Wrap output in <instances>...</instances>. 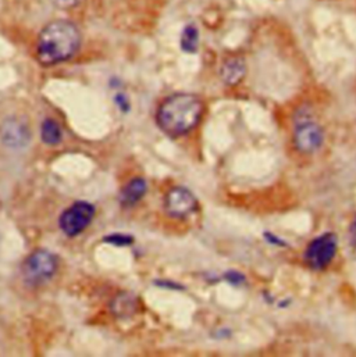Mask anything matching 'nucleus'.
<instances>
[{"mask_svg": "<svg viewBox=\"0 0 356 357\" xmlns=\"http://www.w3.org/2000/svg\"><path fill=\"white\" fill-rule=\"evenodd\" d=\"M199 43V31L193 24H188L181 33V49L186 53H195Z\"/></svg>", "mask_w": 356, "mask_h": 357, "instance_id": "obj_13", "label": "nucleus"}, {"mask_svg": "<svg viewBox=\"0 0 356 357\" xmlns=\"http://www.w3.org/2000/svg\"><path fill=\"white\" fill-rule=\"evenodd\" d=\"M294 138L298 151L304 153H312L318 151L323 145L325 139L322 128L309 119H302L297 124Z\"/></svg>", "mask_w": 356, "mask_h": 357, "instance_id": "obj_8", "label": "nucleus"}, {"mask_svg": "<svg viewBox=\"0 0 356 357\" xmlns=\"http://www.w3.org/2000/svg\"><path fill=\"white\" fill-rule=\"evenodd\" d=\"M148 185L147 181L141 177H135L131 179L120 192V204L123 207H133L137 203H140L144 196L147 195Z\"/></svg>", "mask_w": 356, "mask_h": 357, "instance_id": "obj_9", "label": "nucleus"}, {"mask_svg": "<svg viewBox=\"0 0 356 357\" xmlns=\"http://www.w3.org/2000/svg\"><path fill=\"white\" fill-rule=\"evenodd\" d=\"M103 242L112 245V246H119V248H126L131 246L134 243V236L123 232H113L107 236L103 238Z\"/></svg>", "mask_w": 356, "mask_h": 357, "instance_id": "obj_14", "label": "nucleus"}, {"mask_svg": "<svg viewBox=\"0 0 356 357\" xmlns=\"http://www.w3.org/2000/svg\"><path fill=\"white\" fill-rule=\"evenodd\" d=\"M94 217L95 207L88 202L80 200L61 213L59 218V227L67 236H77L87 229Z\"/></svg>", "mask_w": 356, "mask_h": 357, "instance_id": "obj_4", "label": "nucleus"}, {"mask_svg": "<svg viewBox=\"0 0 356 357\" xmlns=\"http://www.w3.org/2000/svg\"><path fill=\"white\" fill-rule=\"evenodd\" d=\"M246 67L242 59H228L223 63L221 70H220V77L224 84L227 85H237L238 82L242 81L245 77Z\"/></svg>", "mask_w": 356, "mask_h": 357, "instance_id": "obj_11", "label": "nucleus"}, {"mask_svg": "<svg viewBox=\"0 0 356 357\" xmlns=\"http://www.w3.org/2000/svg\"><path fill=\"white\" fill-rule=\"evenodd\" d=\"M196 208L198 199L188 188L175 186L165 196V211L172 218H186Z\"/></svg>", "mask_w": 356, "mask_h": 357, "instance_id": "obj_6", "label": "nucleus"}, {"mask_svg": "<svg viewBox=\"0 0 356 357\" xmlns=\"http://www.w3.org/2000/svg\"><path fill=\"white\" fill-rule=\"evenodd\" d=\"M138 306L140 302L133 294L123 292L112 301L110 310L119 319H128L138 312Z\"/></svg>", "mask_w": 356, "mask_h": 357, "instance_id": "obj_10", "label": "nucleus"}, {"mask_svg": "<svg viewBox=\"0 0 356 357\" xmlns=\"http://www.w3.org/2000/svg\"><path fill=\"white\" fill-rule=\"evenodd\" d=\"M114 102H116V105H117V107L123 112V113H127V112H130V102H128V99H127V96L124 95V93H117L116 96H114Z\"/></svg>", "mask_w": 356, "mask_h": 357, "instance_id": "obj_15", "label": "nucleus"}, {"mask_svg": "<svg viewBox=\"0 0 356 357\" xmlns=\"http://www.w3.org/2000/svg\"><path fill=\"white\" fill-rule=\"evenodd\" d=\"M203 110V102L198 96L175 93L158 107L156 123L165 134L178 138L191 132L200 123Z\"/></svg>", "mask_w": 356, "mask_h": 357, "instance_id": "obj_2", "label": "nucleus"}, {"mask_svg": "<svg viewBox=\"0 0 356 357\" xmlns=\"http://www.w3.org/2000/svg\"><path fill=\"white\" fill-rule=\"evenodd\" d=\"M59 268V259L46 249L34 250L22 263L21 273L27 285L40 287L50 281Z\"/></svg>", "mask_w": 356, "mask_h": 357, "instance_id": "obj_3", "label": "nucleus"}, {"mask_svg": "<svg viewBox=\"0 0 356 357\" xmlns=\"http://www.w3.org/2000/svg\"><path fill=\"white\" fill-rule=\"evenodd\" d=\"M61 137H63V132L57 121H54L53 119H46L42 123L40 138L46 145H50V146L57 145L61 141Z\"/></svg>", "mask_w": 356, "mask_h": 357, "instance_id": "obj_12", "label": "nucleus"}, {"mask_svg": "<svg viewBox=\"0 0 356 357\" xmlns=\"http://www.w3.org/2000/svg\"><path fill=\"white\" fill-rule=\"evenodd\" d=\"M56 7L63 8V10H68V8H74L77 6H80L82 3V0H50Z\"/></svg>", "mask_w": 356, "mask_h": 357, "instance_id": "obj_16", "label": "nucleus"}, {"mask_svg": "<svg viewBox=\"0 0 356 357\" xmlns=\"http://www.w3.org/2000/svg\"><path fill=\"white\" fill-rule=\"evenodd\" d=\"M1 144L13 151L27 148L31 141V130L25 120L18 117H10L3 121L0 127Z\"/></svg>", "mask_w": 356, "mask_h": 357, "instance_id": "obj_7", "label": "nucleus"}, {"mask_svg": "<svg viewBox=\"0 0 356 357\" xmlns=\"http://www.w3.org/2000/svg\"><path fill=\"white\" fill-rule=\"evenodd\" d=\"M81 46V32L67 20L49 22L36 40V59L42 66H56L75 56Z\"/></svg>", "mask_w": 356, "mask_h": 357, "instance_id": "obj_1", "label": "nucleus"}, {"mask_svg": "<svg viewBox=\"0 0 356 357\" xmlns=\"http://www.w3.org/2000/svg\"><path fill=\"white\" fill-rule=\"evenodd\" d=\"M337 236L332 232L323 234L313 239L305 252V261L311 268H326L337 253Z\"/></svg>", "mask_w": 356, "mask_h": 357, "instance_id": "obj_5", "label": "nucleus"}, {"mask_svg": "<svg viewBox=\"0 0 356 357\" xmlns=\"http://www.w3.org/2000/svg\"><path fill=\"white\" fill-rule=\"evenodd\" d=\"M351 239H353L354 246H356V218L354 224H353V227H351Z\"/></svg>", "mask_w": 356, "mask_h": 357, "instance_id": "obj_17", "label": "nucleus"}]
</instances>
